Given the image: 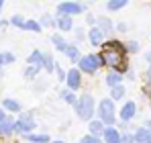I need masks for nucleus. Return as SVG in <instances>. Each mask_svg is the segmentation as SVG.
<instances>
[{"mask_svg": "<svg viewBox=\"0 0 151 143\" xmlns=\"http://www.w3.org/2000/svg\"><path fill=\"white\" fill-rule=\"evenodd\" d=\"M90 129H92L94 135H102V131H104V123H102V121H92V123H90Z\"/></svg>", "mask_w": 151, "mask_h": 143, "instance_id": "obj_23", "label": "nucleus"}, {"mask_svg": "<svg viewBox=\"0 0 151 143\" xmlns=\"http://www.w3.org/2000/svg\"><path fill=\"white\" fill-rule=\"evenodd\" d=\"M2 6H4V0H0V10H2Z\"/></svg>", "mask_w": 151, "mask_h": 143, "instance_id": "obj_38", "label": "nucleus"}, {"mask_svg": "<svg viewBox=\"0 0 151 143\" xmlns=\"http://www.w3.org/2000/svg\"><path fill=\"white\" fill-rule=\"evenodd\" d=\"M53 45H55V49H59V51H65V47H68V41L65 39H61L59 35H53Z\"/></svg>", "mask_w": 151, "mask_h": 143, "instance_id": "obj_22", "label": "nucleus"}, {"mask_svg": "<svg viewBox=\"0 0 151 143\" xmlns=\"http://www.w3.org/2000/svg\"><path fill=\"white\" fill-rule=\"evenodd\" d=\"M10 23L14 25V27H19V29H23V25H25V19H23L21 14H14V17L10 19Z\"/></svg>", "mask_w": 151, "mask_h": 143, "instance_id": "obj_28", "label": "nucleus"}, {"mask_svg": "<svg viewBox=\"0 0 151 143\" xmlns=\"http://www.w3.org/2000/svg\"><path fill=\"white\" fill-rule=\"evenodd\" d=\"M127 2H129V0H108V4H106V6H108V10L116 12V10H121V8L125 6Z\"/></svg>", "mask_w": 151, "mask_h": 143, "instance_id": "obj_20", "label": "nucleus"}, {"mask_svg": "<svg viewBox=\"0 0 151 143\" xmlns=\"http://www.w3.org/2000/svg\"><path fill=\"white\" fill-rule=\"evenodd\" d=\"M23 137H27L29 141H35V143H45V141H49V137H47V135H31V133H25Z\"/></svg>", "mask_w": 151, "mask_h": 143, "instance_id": "obj_24", "label": "nucleus"}, {"mask_svg": "<svg viewBox=\"0 0 151 143\" xmlns=\"http://www.w3.org/2000/svg\"><path fill=\"white\" fill-rule=\"evenodd\" d=\"M147 127H149V129H151V121H149V123H147Z\"/></svg>", "mask_w": 151, "mask_h": 143, "instance_id": "obj_40", "label": "nucleus"}, {"mask_svg": "<svg viewBox=\"0 0 151 143\" xmlns=\"http://www.w3.org/2000/svg\"><path fill=\"white\" fill-rule=\"evenodd\" d=\"M63 53L70 57V61H78V59H80V51H78V47H76V45H68Z\"/></svg>", "mask_w": 151, "mask_h": 143, "instance_id": "obj_17", "label": "nucleus"}, {"mask_svg": "<svg viewBox=\"0 0 151 143\" xmlns=\"http://www.w3.org/2000/svg\"><path fill=\"white\" fill-rule=\"evenodd\" d=\"M104 47H102V53H100V59L104 66H108V68H112V70L116 72H127V47L125 43H121V41H116V39H112V41H106V43H102Z\"/></svg>", "mask_w": 151, "mask_h": 143, "instance_id": "obj_1", "label": "nucleus"}, {"mask_svg": "<svg viewBox=\"0 0 151 143\" xmlns=\"http://www.w3.org/2000/svg\"><path fill=\"white\" fill-rule=\"evenodd\" d=\"M43 70H47V72L55 70V64H53V57L51 55H43Z\"/></svg>", "mask_w": 151, "mask_h": 143, "instance_id": "obj_26", "label": "nucleus"}, {"mask_svg": "<svg viewBox=\"0 0 151 143\" xmlns=\"http://www.w3.org/2000/svg\"><path fill=\"white\" fill-rule=\"evenodd\" d=\"M145 59H147V61L151 64V51H147V53H145Z\"/></svg>", "mask_w": 151, "mask_h": 143, "instance_id": "obj_35", "label": "nucleus"}, {"mask_svg": "<svg viewBox=\"0 0 151 143\" xmlns=\"http://www.w3.org/2000/svg\"><path fill=\"white\" fill-rule=\"evenodd\" d=\"M84 12V4H78V2H61L57 6V14H80Z\"/></svg>", "mask_w": 151, "mask_h": 143, "instance_id": "obj_6", "label": "nucleus"}, {"mask_svg": "<svg viewBox=\"0 0 151 143\" xmlns=\"http://www.w3.org/2000/svg\"><path fill=\"white\" fill-rule=\"evenodd\" d=\"M43 27H41V23H37V21H25V25H23V31H33V33H39Z\"/></svg>", "mask_w": 151, "mask_h": 143, "instance_id": "obj_19", "label": "nucleus"}, {"mask_svg": "<svg viewBox=\"0 0 151 143\" xmlns=\"http://www.w3.org/2000/svg\"><path fill=\"white\" fill-rule=\"evenodd\" d=\"M125 47H127V53H137V51H139V47H141V45H139V43H137V41H129V43H127Z\"/></svg>", "mask_w": 151, "mask_h": 143, "instance_id": "obj_27", "label": "nucleus"}, {"mask_svg": "<svg viewBox=\"0 0 151 143\" xmlns=\"http://www.w3.org/2000/svg\"><path fill=\"white\" fill-rule=\"evenodd\" d=\"M27 61H29V64H33V66H41V68H43V53L35 49V51L29 55V59H27Z\"/></svg>", "mask_w": 151, "mask_h": 143, "instance_id": "obj_16", "label": "nucleus"}, {"mask_svg": "<svg viewBox=\"0 0 151 143\" xmlns=\"http://www.w3.org/2000/svg\"><path fill=\"white\" fill-rule=\"evenodd\" d=\"M41 70H43L41 66H33V64H31V68H27V72H25V78H27V80H33L35 76H39V72H41Z\"/></svg>", "mask_w": 151, "mask_h": 143, "instance_id": "obj_21", "label": "nucleus"}, {"mask_svg": "<svg viewBox=\"0 0 151 143\" xmlns=\"http://www.w3.org/2000/svg\"><path fill=\"white\" fill-rule=\"evenodd\" d=\"M106 84L112 88V86H116V84H123V76H121V72H112V74H108L106 76Z\"/></svg>", "mask_w": 151, "mask_h": 143, "instance_id": "obj_14", "label": "nucleus"}, {"mask_svg": "<svg viewBox=\"0 0 151 143\" xmlns=\"http://www.w3.org/2000/svg\"><path fill=\"white\" fill-rule=\"evenodd\" d=\"M116 29H119L121 33H125V31H127V25L125 23H119V25H116Z\"/></svg>", "mask_w": 151, "mask_h": 143, "instance_id": "obj_34", "label": "nucleus"}, {"mask_svg": "<svg viewBox=\"0 0 151 143\" xmlns=\"http://www.w3.org/2000/svg\"><path fill=\"white\" fill-rule=\"evenodd\" d=\"M57 27H59L61 31H72V29H74L72 17H70V14H59V17H57Z\"/></svg>", "mask_w": 151, "mask_h": 143, "instance_id": "obj_13", "label": "nucleus"}, {"mask_svg": "<svg viewBox=\"0 0 151 143\" xmlns=\"http://www.w3.org/2000/svg\"><path fill=\"white\" fill-rule=\"evenodd\" d=\"M35 127H37V125H35V119H33V113H23V115H21V119L14 123V131H17V133H21V135L31 133Z\"/></svg>", "mask_w": 151, "mask_h": 143, "instance_id": "obj_5", "label": "nucleus"}, {"mask_svg": "<svg viewBox=\"0 0 151 143\" xmlns=\"http://www.w3.org/2000/svg\"><path fill=\"white\" fill-rule=\"evenodd\" d=\"M51 23H53V21H51V17H49V14H45V17L41 19V27H43V25H51Z\"/></svg>", "mask_w": 151, "mask_h": 143, "instance_id": "obj_33", "label": "nucleus"}, {"mask_svg": "<svg viewBox=\"0 0 151 143\" xmlns=\"http://www.w3.org/2000/svg\"><path fill=\"white\" fill-rule=\"evenodd\" d=\"M104 31H102L100 27H92L90 29V33H88V37H90V43L92 45H102L104 43Z\"/></svg>", "mask_w": 151, "mask_h": 143, "instance_id": "obj_8", "label": "nucleus"}, {"mask_svg": "<svg viewBox=\"0 0 151 143\" xmlns=\"http://www.w3.org/2000/svg\"><path fill=\"white\" fill-rule=\"evenodd\" d=\"M80 74L82 72L80 70H70L68 74H65V82H68V86H70V90H78L80 88Z\"/></svg>", "mask_w": 151, "mask_h": 143, "instance_id": "obj_7", "label": "nucleus"}, {"mask_svg": "<svg viewBox=\"0 0 151 143\" xmlns=\"http://www.w3.org/2000/svg\"><path fill=\"white\" fill-rule=\"evenodd\" d=\"M78 64H80V72H84V74H96L100 66H104L100 59V55H84V57H80L78 59Z\"/></svg>", "mask_w": 151, "mask_h": 143, "instance_id": "obj_3", "label": "nucleus"}, {"mask_svg": "<svg viewBox=\"0 0 151 143\" xmlns=\"http://www.w3.org/2000/svg\"><path fill=\"white\" fill-rule=\"evenodd\" d=\"M55 72H57V78H59V80H65V72L61 70L59 66H55Z\"/></svg>", "mask_w": 151, "mask_h": 143, "instance_id": "obj_32", "label": "nucleus"}, {"mask_svg": "<svg viewBox=\"0 0 151 143\" xmlns=\"http://www.w3.org/2000/svg\"><path fill=\"white\" fill-rule=\"evenodd\" d=\"M84 143H98V135H84V139H82Z\"/></svg>", "mask_w": 151, "mask_h": 143, "instance_id": "obj_31", "label": "nucleus"}, {"mask_svg": "<svg viewBox=\"0 0 151 143\" xmlns=\"http://www.w3.org/2000/svg\"><path fill=\"white\" fill-rule=\"evenodd\" d=\"M2 108H6V110H10V113H19V110H21V104H19L17 100H12V98H4Z\"/></svg>", "mask_w": 151, "mask_h": 143, "instance_id": "obj_15", "label": "nucleus"}, {"mask_svg": "<svg viewBox=\"0 0 151 143\" xmlns=\"http://www.w3.org/2000/svg\"><path fill=\"white\" fill-rule=\"evenodd\" d=\"M12 131H14V121L4 117V119L0 121V135L8 137V135H12Z\"/></svg>", "mask_w": 151, "mask_h": 143, "instance_id": "obj_11", "label": "nucleus"}, {"mask_svg": "<svg viewBox=\"0 0 151 143\" xmlns=\"http://www.w3.org/2000/svg\"><path fill=\"white\" fill-rule=\"evenodd\" d=\"M98 117H100V121L104 125H112V123H114V104H112V98L100 102V106H98Z\"/></svg>", "mask_w": 151, "mask_h": 143, "instance_id": "obj_4", "label": "nucleus"}, {"mask_svg": "<svg viewBox=\"0 0 151 143\" xmlns=\"http://www.w3.org/2000/svg\"><path fill=\"white\" fill-rule=\"evenodd\" d=\"M76 113L82 121H90L94 117V96L92 94H82L80 100L76 102Z\"/></svg>", "mask_w": 151, "mask_h": 143, "instance_id": "obj_2", "label": "nucleus"}, {"mask_svg": "<svg viewBox=\"0 0 151 143\" xmlns=\"http://www.w3.org/2000/svg\"><path fill=\"white\" fill-rule=\"evenodd\" d=\"M0 66H2V53H0Z\"/></svg>", "mask_w": 151, "mask_h": 143, "instance_id": "obj_39", "label": "nucleus"}, {"mask_svg": "<svg viewBox=\"0 0 151 143\" xmlns=\"http://www.w3.org/2000/svg\"><path fill=\"white\" fill-rule=\"evenodd\" d=\"M133 141H143V143L151 141V129H149V127H141V129H137V131L133 133Z\"/></svg>", "mask_w": 151, "mask_h": 143, "instance_id": "obj_9", "label": "nucleus"}, {"mask_svg": "<svg viewBox=\"0 0 151 143\" xmlns=\"http://www.w3.org/2000/svg\"><path fill=\"white\" fill-rule=\"evenodd\" d=\"M102 137H104V141H110V143L121 141V133H119L114 127H104V131H102Z\"/></svg>", "mask_w": 151, "mask_h": 143, "instance_id": "obj_10", "label": "nucleus"}, {"mask_svg": "<svg viewBox=\"0 0 151 143\" xmlns=\"http://www.w3.org/2000/svg\"><path fill=\"white\" fill-rule=\"evenodd\" d=\"M147 80L151 82V68H149V72H147Z\"/></svg>", "mask_w": 151, "mask_h": 143, "instance_id": "obj_37", "label": "nucleus"}, {"mask_svg": "<svg viewBox=\"0 0 151 143\" xmlns=\"http://www.w3.org/2000/svg\"><path fill=\"white\" fill-rule=\"evenodd\" d=\"M12 61H14V55H12L10 51L2 53V64H12Z\"/></svg>", "mask_w": 151, "mask_h": 143, "instance_id": "obj_30", "label": "nucleus"}, {"mask_svg": "<svg viewBox=\"0 0 151 143\" xmlns=\"http://www.w3.org/2000/svg\"><path fill=\"white\" fill-rule=\"evenodd\" d=\"M4 119V108H0V121Z\"/></svg>", "mask_w": 151, "mask_h": 143, "instance_id": "obj_36", "label": "nucleus"}, {"mask_svg": "<svg viewBox=\"0 0 151 143\" xmlns=\"http://www.w3.org/2000/svg\"><path fill=\"white\" fill-rule=\"evenodd\" d=\"M135 113H137V106H135V102H127L125 106L121 108V119L125 121H131L133 117H135Z\"/></svg>", "mask_w": 151, "mask_h": 143, "instance_id": "obj_12", "label": "nucleus"}, {"mask_svg": "<svg viewBox=\"0 0 151 143\" xmlns=\"http://www.w3.org/2000/svg\"><path fill=\"white\" fill-rule=\"evenodd\" d=\"M96 23H98V27H100L104 33H108V31L112 29V27H110V25H112V23H110V19H106V17H100V19L96 21Z\"/></svg>", "mask_w": 151, "mask_h": 143, "instance_id": "obj_25", "label": "nucleus"}, {"mask_svg": "<svg viewBox=\"0 0 151 143\" xmlns=\"http://www.w3.org/2000/svg\"><path fill=\"white\" fill-rule=\"evenodd\" d=\"M123 96H125V88H123V84L112 86V90H110V98H112V100H121Z\"/></svg>", "mask_w": 151, "mask_h": 143, "instance_id": "obj_18", "label": "nucleus"}, {"mask_svg": "<svg viewBox=\"0 0 151 143\" xmlns=\"http://www.w3.org/2000/svg\"><path fill=\"white\" fill-rule=\"evenodd\" d=\"M61 96H63V100H65V102H70L72 106H76V102H78V100H76V96L72 94V92H61Z\"/></svg>", "mask_w": 151, "mask_h": 143, "instance_id": "obj_29", "label": "nucleus"}]
</instances>
